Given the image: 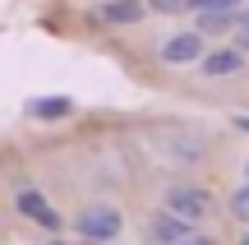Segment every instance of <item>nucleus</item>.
Listing matches in <instances>:
<instances>
[{"mask_svg": "<svg viewBox=\"0 0 249 245\" xmlns=\"http://www.w3.org/2000/svg\"><path fill=\"white\" fill-rule=\"evenodd\" d=\"M157 56H161V65H198L203 60V33H176V37H166V42L157 46Z\"/></svg>", "mask_w": 249, "mask_h": 245, "instance_id": "obj_3", "label": "nucleus"}, {"mask_svg": "<svg viewBox=\"0 0 249 245\" xmlns=\"http://www.w3.org/2000/svg\"><path fill=\"white\" fill-rule=\"evenodd\" d=\"M189 227H194V222H185V218H176V213H166V208H161L157 218H152L148 236L157 241V245H180V241L189 236Z\"/></svg>", "mask_w": 249, "mask_h": 245, "instance_id": "obj_6", "label": "nucleus"}, {"mask_svg": "<svg viewBox=\"0 0 249 245\" xmlns=\"http://www.w3.org/2000/svg\"><path fill=\"white\" fill-rule=\"evenodd\" d=\"M152 9H161V14H180L185 0H152Z\"/></svg>", "mask_w": 249, "mask_h": 245, "instance_id": "obj_12", "label": "nucleus"}, {"mask_svg": "<svg viewBox=\"0 0 249 245\" xmlns=\"http://www.w3.org/2000/svg\"><path fill=\"white\" fill-rule=\"evenodd\" d=\"M208 208H213V194H208L203 185H176V190L166 194V213H176V218H185V222L208 218Z\"/></svg>", "mask_w": 249, "mask_h": 245, "instance_id": "obj_2", "label": "nucleus"}, {"mask_svg": "<svg viewBox=\"0 0 249 245\" xmlns=\"http://www.w3.org/2000/svg\"><path fill=\"white\" fill-rule=\"evenodd\" d=\"M79 236L102 245V241H116L120 236V213L111 204H92L88 213H79Z\"/></svg>", "mask_w": 249, "mask_h": 245, "instance_id": "obj_1", "label": "nucleus"}, {"mask_svg": "<svg viewBox=\"0 0 249 245\" xmlns=\"http://www.w3.org/2000/svg\"><path fill=\"white\" fill-rule=\"evenodd\" d=\"M180 245H217V241H213V236H194V231H189V236L180 241Z\"/></svg>", "mask_w": 249, "mask_h": 245, "instance_id": "obj_13", "label": "nucleus"}, {"mask_svg": "<svg viewBox=\"0 0 249 245\" xmlns=\"http://www.w3.org/2000/svg\"><path fill=\"white\" fill-rule=\"evenodd\" d=\"M240 245H249V236H245V241H240Z\"/></svg>", "mask_w": 249, "mask_h": 245, "instance_id": "obj_17", "label": "nucleus"}, {"mask_svg": "<svg viewBox=\"0 0 249 245\" xmlns=\"http://www.w3.org/2000/svg\"><path fill=\"white\" fill-rule=\"evenodd\" d=\"M245 181H249V157H245Z\"/></svg>", "mask_w": 249, "mask_h": 245, "instance_id": "obj_16", "label": "nucleus"}, {"mask_svg": "<svg viewBox=\"0 0 249 245\" xmlns=\"http://www.w3.org/2000/svg\"><path fill=\"white\" fill-rule=\"evenodd\" d=\"M231 213H235V218H240V222H249V181H245L240 190L231 194Z\"/></svg>", "mask_w": 249, "mask_h": 245, "instance_id": "obj_9", "label": "nucleus"}, {"mask_svg": "<svg viewBox=\"0 0 249 245\" xmlns=\"http://www.w3.org/2000/svg\"><path fill=\"white\" fill-rule=\"evenodd\" d=\"M226 23H231V14H203L198 19V33H222Z\"/></svg>", "mask_w": 249, "mask_h": 245, "instance_id": "obj_11", "label": "nucleus"}, {"mask_svg": "<svg viewBox=\"0 0 249 245\" xmlns=\"http://www.w3.org/2000/svg\"><path fill=\"white\" fill-rule=\"evenodd\" d=\"M70 111V102L65 97H51V102H33V116H65Z\"/></svg>", "mask_w": 249, "mask_h": 245, "instance_id": "obj_10", "label": "nucleus"}, {"mask_svg": "<svg viewBox=\"0 0 249 245\" xmlns=\"http://www.w3.org/2000/svg\"><path fill=\"white\" fill-rule=\"evenodd\" d=\"M14 208L23 213V218H33L37 227H60V213H55L37 190H18V194H14Z\"/></svg>", "mask_w": 249, "mask_h": 245, "instance_id": "obj_5", "label": "nucleus"}, {"mask_svg": "<svg viewBox=\"0 0 249 245\" xmlns=\"http://www.w3.org/2000/svg\"><path fill=\"white\" fill-rule=\"evenodd\" d=\"M240 51L249 56V28H240Z\"/></svg>", "mask_w": 249, "mask_h": 245, "instance_id": "obj_14", "label": "nucleus"}, {"mask_svg": "<svg viewBox=\"0 0 249 245\" xmlns=\"http://www.w3.org/2000/svg\"><path fill=\"white\" fill-rule=\"evenodd\" d=\"M240 28H249V9H245V14H240Z\"/></svg>", "mask_w": 249, "mask_h": 245, "instance_id": "obj_15", "label": "nucleus"}, {"mask_svg": "<svg viewBox=\"0 0 249 245\" xmlns=\"http://www.w3.org/2000/svg\"><path fill=\"white\" fill-rule=\"evenodd\" d=\"M143 9H148L143 0H107V5L97 9V19H102V23H116V28H120V23H139Z\"/></svg>", "mask_w": 249, "mask_h": 245, "instance_id": "obj_7", "label": "nucleus"}, {"mask_svg": "<svg viewBox=\"0 0 249 245\" xmlns=\"http://www.w3.org/2000/svg\"><path fill=\"white\" fill-rule=\"evenodd\" d=\"M203 74L208 79H226V74H240L245 70V51L240 46H217V51H203Z\"/></svg>", "mask_w": 249, "mask_h": 245, "instance_id": "obj_4", "label": "nucleus"}, {"mask_svg": "<svg viewBox=\"0 0 249 245\" xmlns=\"http://www.w3.org/2000/svg\"><path fill=\"white\" fill-rule=\"evenodd\" d=\"M189 9H198V14H231L235 0H185Z\"/></svg>", "mask_w": 249, "mask_h": 245, "instance_id": "obj_8", "label": "nucleus"}]
</instances>
